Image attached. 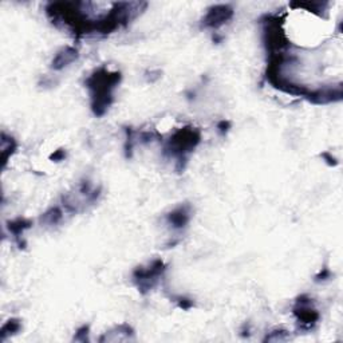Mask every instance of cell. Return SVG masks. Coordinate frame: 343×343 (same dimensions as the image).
I'll return each mask as SVG.
<instances>
[{"instance_id": "cell-1", "label": "cell", "mask_w": 343, "mask_h": 343, "mask_svg": "<svg viewBox=\"0 0 343 343\" xmlns=\"http://www.w3.org/2000/svg\"><path fill=\"white\" fill-rule=\"evenodd\" d=\"M122 80L119 71H109L106 67H99L89 75L85 85L90 91L91 110L95 117H102L113 103V90Z\"/></svg>"}, {"instance_id": "cell-2", "label": "cell", "mask_w": 343, "mask_h": 343, "mask_svg": "<svg viewBox=\"0 0 343 343\" xmlns=\"http://www.w3.org/2000/svg\"><path fill=\"white\" fill-rule=\"evenodd\" d=\"M201 142V131L193 126H185L178 129L168 140L164 148V154L176 160V170L178 173L184 172L188 164V154Z\"/></svg>"}, {"instance_id": "cell-3", "label": "cell", "mask_w": 343, "mask_h": 343, "mask_svg": "<svg viewBox=\"0 0 343 343\" xmlns=\"http://www.w3.org/2000/svg\"><path fill=\"white\" fill-rule=\"evenodd\" d=\"M263 44L268 57L282 54L289 47V40L283 30V19L279 14L263 15L260 18Z\"/></svg>"}, {"instance_id": "cell-4", "label": "cell", "mask_w": 343, "mask_h": 343, "mask_svg": "<svg viewBox=\"0 0 343 343\" xmlns=\"http://www.w3.org/2000/svg\"><path fill=\"white\" fill-rule=\"evenodd\" d=\"M166 271V264L161 259H155L148 267H137L133 271V280L137 285L138 291L142 295H146L159 284L160 278Z\"/></svg>"}, {"instance_id": "cell-5", "label": "cell", "mask_w": 343, "mask_h": 343, "mask_svg": "<svg viewBox=\"0 0 343 343\" xmlns=\"http://www.w3.org/2000/svg\"><path fill=\"white\" fill-rule=\"evenodd\" d=\"M293 312L298 323L304 330H311L319 321V312L312 307V299L306 294L296 298Z\"/></svg>"}, {"instance_id": "cell-6", "label": "cell", "mask_w": 343, "mask_h": 343, "mask_svg": "<svg viewBox=\"0 0 343 343\" xmlns=\"http://www.w3.org/2000/svg\"><path fill=\"white\" fill-rule=\"evenodd\" d=\"M233 8L229 4H216L206 10L205 16L201 19V27L217 30L233 18Z\"/></svg>"}, {"instance_id": "cell-7", "label": "cell", "mask_w": 343, "mask_h": 343, "mask_svg": "<svg viewBox=\"0 0 343 343\" xmlns=\"http://www.w3.org/2000/svg\"><path fill=\"white\" fill-rule=\"evenodd\" d=\"M343 97V91L340 83L338 86L319 87L315 90L308 91L306 99L314 103V105H327L332 102H339Z\"/></svg>"}, {"instance_id": "cell-8", "label": "cell", "mask_w": 343, "mask_h": 343, "mask_svg": "<svg viewBox=\"0 0 343 343\" xmlns=\"http://www.w3.org/2000/svg\"><path fill=\"white\" fill-rule=\"evenodd\" d=\"M191 213L192 206L189 204H182V205L177 206L176 209H173L172 212L166 215V221L174 229H182V228H185L189 224Z\"/></svg>"}, {"instance_id": "cell-9", "label": "cell", "mask_w": 343, "mask_h": 343, "mask_svg": "<svg viewBox=\"0 0 343 343\" xmlns=\"http://www.w3.org/2000/svg\"><path fill=\"white\" fill-rule=\"evenodd\" d=\"M78 58H80V52H78V50L75 47L65 46V47H62L55 54L54 59L51 62V69L55 70V71L63 70L65 67H67V66H70L75 61H78Z\"/></svg>"}, {"instance_id": "cell-10", "label": "cell", "mask_w": 343, "mask_h": 343, "mask_svg": "<svg viewBox=\"0 0 343 343\" xmlns=\"http://www.w3.org/2000/svg\"><path fill=\"white\" fill-rule=\"evenodd\" d=\"M31 227H33V221L30 220V219H25V217H18V219L7 223L8 231L14 236L15 242H16V244H18V247L20 249H24L25 246H27V243L22 239L23 233Z\"/></svg>"}, {"instance_id": "cell-11", "label": "cell", "mask_w": 343, "mask_h": 343, "mask_svg": "<svg viewBox=\"0 0 343 343\" xmlns=\"http://www.w3.org/2000/svg\"><path fill=\"white\" fill-rule=\"evenodd\" d=\"M16 148H18V144L15 141L14 138L7 136L6 133H2V166L3 169L7 165L8 160L11 159V155L16 152Z\"/></svg>"}, {"instance_id": "cell-12", "label": "cell", "mask_w": 343, "mask_h": 343, "mask_svg": "<svg viewBox=\"0 0 343 343\" xmlns=\"http://www.w3.org/2000/svg\"><path fill=\"white\" fill-rule=\"evenodd\" d=\"M63 219V212L59 206H52L40 216L39 221L44 225H57Z\"/></svg>"}, {"instance_id": "cell-13", "label": "cell", "mask_w": 343, "mask_h": 343, "mask_svg": "<svg viewBox=\"0 0 343 343\" xmlns=\"http://www.w3.org/2000/svg\"><path fill=\"white\" fill-rule=\"evenodd\" d=\"M20 330H22V322H20V319H10V321L4 323L2 330H0V339L6 340L8 336L18 334Z\"/></svg>"}, {"instance_id": "cell-14", "label": "cell", "mask_w": 343, "mask_h": 343, "mask_svg": "<svg viewBox=\"0 0 343 343\" xmlns=\"http://www.w3.org/2000/svg\"><path fill=\"white\" fill-rule=\"evenodd\" d=\"M125 133H126V141H125V146H123V149H125V157L129 160L133 157L134 146H136V144H137L136 138H138V134H137V131L134 130L133 127H125Z\"/></svg>"}, {"instance_id": "cell-15", "label": "cell", "mask_w": 343, "mask_h": 343, "mask_svg": "<svg viewBox=\"0 0 343 343\" xmlns=\"http://www.w3.org/2000/svg\"><path fill=\"white\" fill-rule=\"evenodd\" d=\"M289 6L294 8H307L310 12L318 14V11H322V12L325 11V7L327 6V3H312V2H303V3H291Z\"/></svg>"}, {"instance_id": "cell-16", "label": "cell", "mask_w": 343, "mask_h": 343, "mask_svg": "<svg viewBox=\"0 0 343 343\" xmlns=\"http://www.w3.org/2000/svg\"><path fill=\"white\" fill-rule=\"evenodd\" d=\"M288 338V332L285 330L276 329L274 331H271L270 334H267V336L264 338V342H280V340H285Z\"/></svg>"}, {"instance_id": "cell-17", "label": "cell", "mask_w": 343, "mask_h": 343, "mask_svg": "<svg viewBox=\"0 0 343 343\" xmlns=\"http://www.w3.org/2000/svg\"><path fill=\"white\" fill-rule=\"evenodd\" d=\"M163 138V136H160L157 131H141V133L138 134V140H140V142L141 144H150V142L155 141V140H161Z\"/></svg>"}, {"instance_id": "cell-18", "label": "cell", "mask_w": 343, "mask_h": 343, "mask_svg": "<svg viewBox=\"0 0 343 343\" xmlns=\"http://www.w3.org/2000/svg\"><path fill=\"white\" fill-rule=\"evenodd\" d=\"M89 334H90V326H81L80 329L76 330L75 335H74V340H78V342H89Z\"/></svg>"}, {"instance_id": "cell-19", "label": "cell", "mask_w": 343, "mask_h": 343, "mask_svg": "<svg viewBox=\"0 0 343 343\" xmlns=\"http://www.w3.org/2000/svg\"><path fill=\"white\" fill-rule=\"evenodd\" d=\"M172 299L177 303V306L182 310H191L195 303H193V300L189 299V298H185V296H172Z\"/></svg>"}, {"instance_id": "cell-20", "label": "cell", "mask_w": 343, "mask_h": 343, "mask_svg": "<svg viewBox=\"0 0 343 343\" xmlns=\"http://www.w3.org/2000/svg\"><path fill=\"white\" fill-rule=\"evenodd\" d=\"M331 278V271H330L329 268H322V271L319 272L316 276H315V282L321 283V282H326V280H329Z\"/></svg>"}, {"instance_id": "cell-21", "label": "cell", "mask_w": 343, "mask_h": 343, "mask_svg": "<svg viewBox=\"0 0 343 343\" xmlns=\"http://www.w3.org/2000/svg\"><path fill=\"white\" fill-rule=\"evenodd\" d=\"M66 155H67V153H66L65 149H58V150H55V152L50 155V160H52L55 163H61V161H63V160L66 159Z\"/></svg>"}, {"instance_id": "cell-22", "label": "cell", "mask_w": 343, "mask_h": 343, "mask_svg": "<svg viewBox=\"0 0 343 343\" xmlns=\"http://www.w3.org/2000/svg\"><path fill=\"white\" fill-rule=\"evenodd\" d=\"M321 157L325 160V163L327 164L329 166H336V165H338V160H336L335 157L331 154V153H329V152L322 153Z\"/></svg>"}, {"instance_id": "cell-23", "label": "cell", "mask_w": 343, "mask_h": 343, "mask_svg": "<svg viewBox=\"0 0 343 343\" xmlns=\"http://www.w3.org/2000/svg\"><path fill=\"white\" fill-rule=\"evenodd\" d=\"M217 129H219V133L221 136H225L229 131V129H231V122L229 121H220L219 125H217Z\"/></svg>"}]
</instances>
